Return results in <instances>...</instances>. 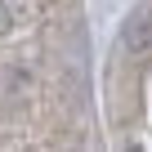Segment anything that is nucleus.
I'll use <instances>...</instances> for the list:
<instances>
[{
  "mask_svg": "<svg viewBox=\"0 0 152 152\" xmlns=\"http://www.w3.org/2000/svg\"><path fill=\"white\" fill-rule=\"evenodd\" d=\"M121 49L134 54V58H148L152 54V5H134L121 23Z\"/></svg>",
  "mask_w": 152,
  "mask_h": 152,
  "instance_id": "1",
  "label": "nucleus"
},
{
  "mask_svg": "<svg viewBox=\"0 0 152 152\" xmlns=\"http://www.w3.org/2000/svg\"><path fill=\"white\" fill-rule=\"evenodd\" d=\"M9 27H14V18H9V5H5V0H0V36H5Z\"/></svg>",
  "mask_w": 152,
  "mask_h": 152,
  "instance_id": "2",
  "label": "nucleus"
}]
</instances>
